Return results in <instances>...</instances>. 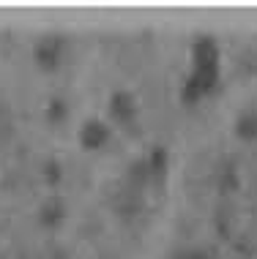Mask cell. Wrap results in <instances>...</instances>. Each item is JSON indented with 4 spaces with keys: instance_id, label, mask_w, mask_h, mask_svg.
<instances>
[{
    "instance_id": "cell-1",
    "label": "cell",
    "mask_w": 257,
    "mask_h": 259,
    "mask_svg": "<svg viewBox=\"0 0 257 259\" xmlns=\"http://www.w3.org/2000/svg\"><path fill=\"white\" fill-rule=\"evenodd\" d=\"M192 58H194V66H216V58H219L216 41L211 36H200L192 47Z\"/></svg>"
},
{
    "instance_id": "cell-2",
    "label": "cell",
    "mask_w": 257,
    "mask_h": 259,
    "mask_svg": "<svg viewBox=\"0 0 257 259\" xmlns=\"http://www.w3.org/2000/svg\"><path fill=\"white\" fill-rule=\"evenodd\" d=\"M107 134L109 131H107V125H104L101 120H88L85 125H82V131H80V139H82L85 148H101Z\"/></svg>"
},
{
    "instance_id": "cell-3",
    "label": "cell",
    "mask_w": 257,
    "mask_h": 259,
    "mask_svg": "<svg viewBox=\"0 0 257 259\" xmlns=\"http://www.w3.org/2000/svg\"><path fill=\"white\" fill-rule=\"evenodd\" d=\"M134 99H131L129 93H115L113 96V115L118 117V120H131L134 117Z\"/></svg>"
},
{
    "instance_id": "cell-4",
    "label": "cell",
    "mask_w": 257,
    "mask_h": 259,
    "mask_svg": "<svg viewBox=\"0 0 257 259\" xmlns=\"http://www.w3.org/2000/svg\"><path fill=\"white\" fill-rule=\"evenodd\" d=\"M235 131H238L244 139H254L257 137V115H244L235 125Z\"/></svg>"
},
{
    "instance_id": "cell-5",
    "label": "cell",
    "mask_w": 257,
    "mask_h": 259,
    "mask_svg": "<svg viewBox=\"0 0 257 259\" xmlns=\"http://www.w3.org/2000/svg\"><path fill=\"white\" fill-rule=\"evenodd\" d=\"M39 58L47 63V66H52V63H58V58H60V47L58 44H44L39 50Z\"/></svg>"
},
{
    "instance_id": "cell-6",
    "label": "cell",
    "mask_w": 257,
    "mask_h": 259,
    "mask_svg": "<svg viewBox=\"0 0 257 259\" xmlns=\"http://www.w3.org/2000/svg\"><path fill=\"white\" fill-rule=\"evenodd\" d=\"M52 115H58L55 120H63V115H66V104H63V101H60V104L55 101V104H52Z\"/></svg>"
},
{
    "instance_id": "cell-7",
    "label": "cell",
    "mask_w": 257,
    "mask_h": 259,
    "mask_svg": "<svg viewBox=\"0 0 257 259\" xmlns=\"http://www.w3.org/2000/svg\"><path fill=\"white\" fill-rule=\"evenodd\" d=\"M186 259H205V254H192V256H186Z\"/></svg>"
}]
</instances>
